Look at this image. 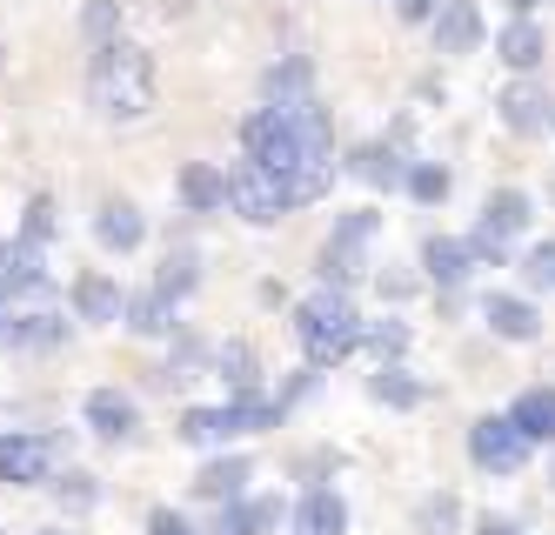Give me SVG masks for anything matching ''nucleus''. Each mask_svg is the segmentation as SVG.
<instances>
[{"instance_id": "obj_1", "label": "nucleus", "mask_w": 555, "mask_h": 535, "mask_svg": "<svg viewBox=\"0 0 555 535\" xmlns=\"http://www.w3.org/2000/svg\"><path fill=\"white\" fill-rule=\"evenodd\" d=\"M162 101V74H154V54L134 48V40H107L88 61V107L107 120V128H134V120L154 114Z\"/></svg>"}, {"instance_id": "obj_2", "label": "nucleus", "mask_w": 555, "mask_h": 535, "mask_svg": "<svg viewBox=\"0 0 555 535\" xmlns=\"http://www.w3.org/2000/svg\"><path fill=\"white\" fill-rule=\"evenodd\" d=\"M295 342L308 355V368H335L362 348V315L341 288H314V295L295 308Z\"/></svg>"}, {"instance_id": "obj_3", "label": "nucleus", "mask_w": 555, "mask_h": 535, "mask_svg": "<svg viewBox=\"0 0 555 535\" xmlns=\"http://www.w3.org/2000/svg\"><path fill=\"white\" fill-rule=\"evenodd\" d=\"M242 148H248V161H261L268 175H282V181H295V175H301V161H314V154H328L335 141H308L295 114H282V107H255V114L242 120Z\"/></svg>"}, {"instance_id": "obj_4", "label": "nucleus", "mask_w": 555, "mask_h": 535, "mask_svg": "<svg viewBox=\"0 0 555 535\" xmlns=\"http://www.w3.org/2000/svg\"><path fill=\"white\" fill-rule=\"evenodd\" d=\"M282 422V402H261V395H228L221 408H181V422L175 435L194 442V448H208V442H234V435H261Z\"/></svg>"}, {"instance_id": "obj_5", "label": "nucleus", "mask_w": 555, "mask_h": 535, "mask_svg": "<svg viewBox=\"0 0 555 535\" xmlns=\"http://www.w3.org/2000/svg\"><path fill=\"white\" fill-rule=\"evenodd\" d=\"M61 342H67V308L54 302V281L0 302V348H61Z\"/></svg>"}, {"instance_id": "obj_6", "label": "nucleus", "mask_w": 555, "mask_h": 535, "mask_svg": "<svg viewBox=\"0 0 555 535\" xmlns=\"http://www.w3.org/2000/svg\"><path fill=\"white\" fill-rule=\"evenodd\" d=\"M375 228H382L375 208H354V215L335 221V234L322 241V262H314L322 288H341V295H348V288L369 275V241H375Z\"/></svg>"}, {"instance_id": "obj_7", "label": "nucleus", "mask_w": 555, "mask_h": 535, "mask_svg": "<svg viewBox=\"0 0 555 535\" xmlns=\"http://www.w3.org/2000/svg\"><path fill=\"white\" fill-rule=\"evenodd\" d=\"M228 208L242 215L248 228H274V221L295 208V201H288V181H282V175H268L261 161L242 154V161L228 168Z\"/></svg>"}, {"instance_id": "obj_8", "label": "nucleus", "mask_w": 555, "mask_h": 535, "mask_svg": "<svg viewBox=\"0 0 555 535\" xmlns=\"http://www.w3.org/2000/svg\"><path fill=\"white\" fill-rule=\"evenodd\" d=\"M54 462H61V435H34V429H0V482L14 488H41L54 482Z\"/></svg>"}, {"instance_id": "obj_9", "label": "nucleus", "mask_w": 555, "mask_h": 535, "mask_svg": "<svg viewBox=\"0 0 555 535\" xmlns=\"http://www.w3.org/2000/svg\"><path fill=\"white\" fill-rule=\"evenodd\" d=\"M529 456H535V442L515 429L508 416H482V422L468 429V462L482 469V475H515Z\"/></svg>"}, {"instance_id": "obj_10", "label": "nucleus", "mask_w": 555, "mask_h": 535, "mask_svg": "<svg viewBox=\"0 0 555 535\" xmlns=\"http://www.w3.org/2000/svg\"><path fill=\"white\" fill-rule=\"evenodd\" d=\"M495 114H502V128H508V135H522V141L555 128V101H548V88H542L535 74H515L508 88L495 94Z\"/></svg>"}, {"instance_id": "obj_11", "label": "nucleus", "mask_w": 555, "mask_h": 535, "mask_svg": "<svg viewBox=\"0 0 555 535\" xmlns=\"http://www.w3.org/2000/svg\"><path fill=\"white\" fill-rule=\"evenodd\" d=\"M81 422H88L101 442H134V429H141V402L121 395V388H94V395L81 402Z\"/></svg>"}, {"instance_id": "obj_12", "label": "nucleus", "mask_w": 555, "mask_h": 535, "mask_svg": "<svg viewBox=\"0 0 555 535\" xmlns=\"http://www.w3.org/2000/svg\"><path fill=\"white\" fill-rule=\"evenodd\" d=\"M428 27H435V54H475L482 48V8H475V0H442Z\"/></svg>"}, {"instance_id": "obj_13", "label": "nucleus", "mask_w": 555, "mask_h": 535, "mask_svg": "<svg viewBox=\"0 0 555 535\" xmlns=\"http://www.w3.org/2000/svg\"><path fill=\"white\" fill-rule=\"evenodd\" d=\"M268 528H282V496H234L208 522V535H268Z\"/></svg>"}, {"instance_id": "obj_14", "label": "nucleus", "mask_w": 555, "mask_h": 535, "mask_svg": "<svg viewBox=\"0 0 555 535\" xmlns=\"http://www.w3.org/2000/svg\"><path fill=\"white\" fill-rule=\"evenodd\" d=\"M121 281L88 268V275H74V321H88V328H107V321H121Z\"/></svg>"}, {"instance_id": "obj_15", "label": "nucleus", "mask_w": 555, "mask_h": 535, "mask_svg": "<svg viewBox=\"0 0 555 535\" xmlns=\"http://www.w3.org/2000/svg\"><path fill=\"white\" fill-rule=\"evenodd\" d=\"M94 241L107 255H134L147 241V215L134 208V201H101V208H94Z\"/></svg>"}, {"instance_id": "obj_16", "label": "nucleus", "mask_w": 555, "mask_h": 535, "mask_svg": "<svg viewBox=\"0 0 555 535\" xmlns=\"http://www.w3.org/2000/svg\"><path fill=\"white\" fill-rule=\"evenodd\" d=\"M175 194H181L188 215H221L228 208V168H215V161H188Z\"/></svg>"}, {"instance_id": "obj_17", "label": "nucleus", "mask_w": 555, "mask_h": 535, "mask_svg": "<svg viewBox=\"0 0 555 535\" xmlns=\"http://www.w3.org/2000/svg\"><path fill=\"white\" fill-rule=\"evenodd\" d=\"M495 61L508 67V74H535L542 61H548V34L522 14V21H508L502 34H495Z\"/></svg>"}, {"instance_id": "obj_18", "label": "nucleus", "mask_w": 555, "mask_h": 535, "mask_svg": "<svg viewBox=\"0 0 555 535\" xmlns=\"http://www.w3.org/2000/svg\"><path fill=\"white\" fill-rule=\"evenodd\" d=\"M27 288H48V262H41V249L34 241H0V302L8 295H27Z\"/></svg>"}, {"instance_id": "obj_19", "label": "nucleus", "mask_w": 555, "mask_h": 535, "mask_svg": "<svg viewBox=\"0 0 555 535\" xmlns=\"http://www.w3.org/2000/svg\"><path fill=\"white\" fill-rule=\"evenodd\" d=\"M288 528L295 535H348V502L335 496V488H308V496L295 502V515H288Z\"/></svg>"}, {"instance_id": "obj_20", "label": "nucleus", "mask_w": 555, "mask_h": 535, "mask_svg": "<svg viewBox=\"0 0 555 535\" xmlns=\"http://www.w3.org/2000/svg\"><path fill=\"white\" fill-rule=\"evenodd\" d=\"M422 268H428L435 288H462L475 275V255H468V241H455V234H428L422 241Z\"/></svg>"}, {"instance_id": "obj_21", "label": "nucleus", "mask_w": 555, "mask_h": 535, "mask_svg": "<svg viewBox=\"0 0 555 535\" xmlns=\"http://www.w3.org/2000/svg\"><path fill=\"white\" fill-rule=\"evenodd\" d=\"M482 321L495 328L502 342H535V335H542V315H535L529 295H489V302H482Z\"/></svg>"}, {"instance_id": "obj_22", "label": "nucleus", "mask_w": 555, "mask_h": 535, "mask_svg": "<svg viewBox=\"0 0 555 535\" xmlns=\"http://www.w3.org/2000/svg\"><path fill=\"white\" fill-rule=\"evenodd\" d=\"M175 308H181V302H168L162 288H141V295L121 302V321H128V335L154 342V335H168V328H175Z\"/></svg>"}, {"instance_id": "obj_23", "label": "nucleus", "mask_w": 555, "mask_h": 535, "mask_svg": "<svg viewBox=\"0 0 555 535\" xmlns=\"http://www.w3.org/2000/svg\"><path fill=\"white\" fill-rule=\"evenodd\" d=\"M248 475H255L248 456H215V462H202V475H194V496L202 502H234L248 488Z\"/></svg>"}, {"instance_id": "obj_24", "label": "nucleus", "mask_w": 555, "mask_h": 535, "mask_svg": "<svg viewBox=\"0 0 555 535\" xmlns=\"http://www.w3.org/2000/svg\"><path fill=\"white\" fill-rule=\"evenodd\" d=\"M508 422L522 429L529 442H555V388H522L508 408Z\"/></svg>"}, {"instance_id": "obj_25", "label": "nucleus", "mask_w": 555, "mask_h": 535, "mask_svg": "<svg viewBox=\"0 0 555 535\" xmlns=\"http://www.w3.org/2000/svg\"><path fill=\"white\" fill-rule=\"evenodd\" d=\"M482 221H489V228H502V234L515 241V234H522V228L535 221V201H529L522 188H495V194L482 201Z\"/></svg>"}, {"instance_id": "obj_26", "label": "nucleus", "mask_w": 555, "mask_h": 535, "mask_svg": "<svg viewBox=\"0 0 555 535\" xmlns=\"http://www.w3.org/2000/svg\"><path fill=\"white\" fill-rule=\"evenodd\" d=\"M348 168H354V175H362V181H375V188H402V181H409V161H402V154H395L388 141H369L362 154H354V161H348Z\"/></svg>"}, {"instance_id": "obj_27", "label": "nucleus", "mask_w": 555, "mask_h": 535, "mask_svg": "<svg viewBox=\"0 0 555 535\" xmlns=\"http://www.w3.org/2000/svg\"><path fill=\"white\" fill-rule=\"evenodd\" d=\"M369 395H375V402H388V408H415V402H422V382L409 375L402 361H382L375 375H369Z\"/></svg>"}, {"instance_id": "obj_28", "label": "nucleus", "mask_w": 555, "mask_h": 535, "mask_svg": "<svg viewBox=\"0 0 555 535\" xmlns=\"http://www.w3.org/2000/svg\"><path fill=\"white\" fill-rule=\"evenodd\" d=\"M221 382H228V395H261V361H255L248 342L221 348Z\"/></svg>"}, {"instance_id": "obj_29", "label": "nucleus", "mask_w": 555, "mask_h": 535, "mask_svg": "<svg viewBox=\"0 0 555 535\" xmlns=\"http://www.w3.org/2000/svg\"><path fill=\"white\" fill-rule=\"evenodd\" d=\"M194 281H202V255H194V249H175V255L162 262V275H154V288H162L168 302H188Z\"/></svg>"}, {"instance_id": "obj_30", "label": "nucleus", "mask_w": 555, "mask_h": 535, "mask_svg": "<svg viewBox=\"0 0 555 535\" xmlns=\"http://www.w3.org/2000/svg\"><path fill=\"white\" fill-rule=\"evenodd\" d=\"M402 188L422 201V208H442L449 188H455V175L442 168V161H409V181H402Z\"/></svg>"}, {"instance_id": "obj_31", "label": "nucleus", "mask_w": 555, "mask_h": 535, "mask_svg": "<svg viewBox=\"0 0 555 535\" xmlns=\"http://www.w3.org/2000/svg\"><path fill=\"white\" fill-rule=\"evenodd\" d=\"M48 488H54V502H61L67 515H88V509L101 502V482H94L88 469H67V475H54Z\"/></svg>"}, {"instance_id": "obj_32", "label": "nucleus", "mask_w": 555, "mask_h": 535, "mask_svg": "<svg viewBox=\"0 0 555 535\" xmlns=\"http://www.w3.org/2000/svg\"><path fill=\"white\" fill-rule=\"evenodd\" d=\"M314 94V67L295 54V61H282V67H268V101H308Z\"/></svg>"}, {"instance_id": "obj_33", "label": "nucleus", "mask_w": 555, "mask_h": 535, "mask_svg": "<svg viewBox=\"0 0 555 535\" xmlns=\"http://www.w3.org/2000/svg\"><path fill=\"white\" fill-rule=\"evenodd\" d=\"M362 348H375V361H402L409 355V321H362Z\"/></svg>"}, {"instance_id": "obj_34", "label": "nucleus", "mask_w": 555, "mask_h": 535, "mask_svg": "<svg viewBox=\"0 0 555 535\" xmlns=\"http://www.w3.org/2000/svg\"><path fill=\"white\" fill-rule=\"evenodd\" d=\"M81 34L94 40V48L121 40V0H88V8H81Z\"/></svg>"}, {"instance_id": "obj_35", "label": "nucleus", "mask_w": 555, "mask_h": 535, "mask_svg": "<svg viewBox=\"0 0 555 535\" xmlns=\"http://www.w3.org/2000/svg\"><path fill=\"white\" fill-rule=\"evenodd\" d=\"M415 528H422V535H455V528H462V502L449 496V488H442V496H428V502L415 509Z\"/></svg>"}, {"instance_id": "obj_36", "label": "nucleus", "mask_w": 555, "mask_h": 535, "mask_svg": "<svg viewBox=\"0 0 555 535\" xmlns=\"http://www.w3.org/2000/svg\"><path fill=\"white\" fill-rule=\"evenodd\" d=\"M54 234H61V221H54V194H34V201H27V215H21V241L48 249Z\"/></svg>"}, {"instance_id": "obj_37", "label": "nucleus", "mask_w": 555, "mask_h": 535, "mask_svg": "<svg viewBox=\"0 0 555 535\" xmlns=\"http://www.w3.org/2000/svg\"><path fill=\"white\" fill-rule=\"evenodd\" d=\"M508 249H515V241H508L502 228L475 221V234H468V255H475V268H502V262H508Z\"/></svg>"}, {"instance_id": "obj_38", "label": "nucleus", "mask_w": 555, "mask_h": 535, "mask_svg": "<svg viewBox=\"0 0 555 535\" xmlns=\"http://www.w3.org/2000/svg\"><path fill=\"white\" fill-rule=\"evenodd\" d=\"M522 281H529V288H555V234L535 241V249L522 255Z\"/></svg>"}, {"instance_id": "obj_39", "label": "nucleus", "mask_w": 555, "mask_h": 535, "mask_svg": "<svg viewBox=\"0 0 555 535\" xmlns=\"http://www.w3.org/2000/svg\"><path fill=\"white\" fill-rule=\"evenodd\" d=\"M147 535H194V522H188L181 509H154V515H147Z\"/></svg>"}, {"instance_id": "obj_40", "label": "nucleus", "mask_w": 555, "mask_h": 535, "mask_svg": "<svg viewBox=\"0 0 555 535\" xmlns=\"http://www.w3.org/2000/svg\"><path fill=\"white\" fill-rule=\"evenodd\" d=\"M435 8H442V0H395V14H402V21H435Z\"/></svg>"}, {"instance_id": "obj_41", "label": "nucleus", "mask_w": 555, "mask_h": 535, "mask_svg": "<svg viewBox=\"0 0 555 535\" xmlns=\"http://www.w3.org/2000/svg\"><path fill=\"white\" fill-rule=\"evenodd\" d=\"M475 535H522V522H515V515H482Z\"/></svg>"}, {"instance_id": "obj_42", "label": "nucleus", "mask_w": 555, "mask_h": 535, "mask_svg": "<svg viewBox=\"0 0 555 535\" xmlns=\"http://www.w3.org/2000/svg\"><path fill=\"white\" fill-rule=\"evenodd\" d=\"M409 288H415L409 275H382V295H388V302H402V295H409Z\"/></svg>"}, {"instance_id": "obj_43", "label": "nucleus", "mask_w": 555, "mask_h": 535, "mask_svg": "<svg viewBox=\"0 0 555 535\" xmlns=\"http://www.w3.org/2000/svg\"><path fill=\"white\" fill-rule=\"evenodd\" d=\"M542 8V0H515V14H535Z\"/></svg>"}, {"instance_id": "obj_44", "label": "nucleus", "mask_w": 555, "mask_h": 535, "mask_svg": "<svg viewBox=\"0 0 555 535\" xmlns=\"http://www.w3.org/2000/svg\"><path fill=\"white\" fill-rule=\"evenodd\" d=\"M41 535H74V528H41Z\"/></svg>"}]
</instances>
